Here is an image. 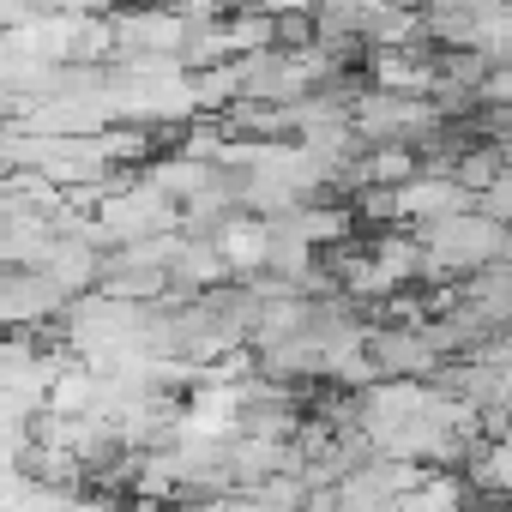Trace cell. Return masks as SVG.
<instances>
[{
	"label": "cell",
	"instance_id": "obj_1",
	"mask_svg": "<svg viewBox=\"0 0 512 512\" xmlns=\"http://www.w3.org/2000/svg\"><path fill=\"white\" fill-rule=\"evenodd\" d=\"M61 284L49 272H0V326H25L61 308Z\"/></svg>",
	"mask_w": 512,
	"mask_h": 512
}]
</instances>
